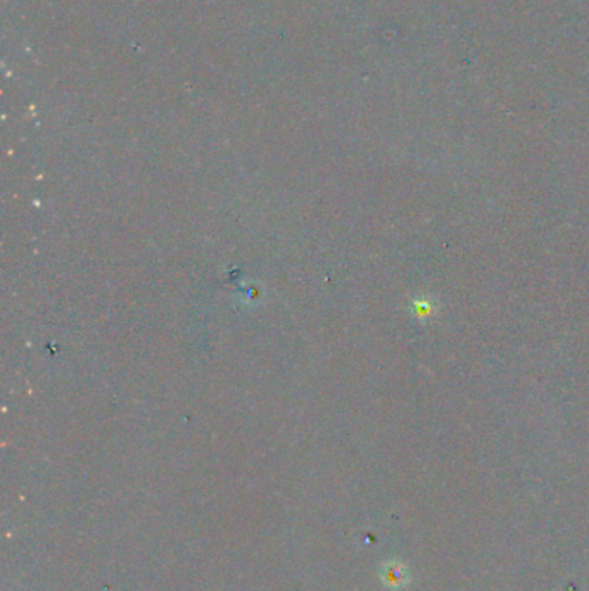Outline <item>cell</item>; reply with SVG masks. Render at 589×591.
<instances>
[{
    "instance_id": "1",
    "label": "cell",
    "mask_w": 589,
    "mask_h": 591,
    "mask_svg": "<svg viewBox=\"0 0 589 591\" xmlns=\"http://www.w3.org/2000/svg\"><path fill=\"white\" fill-rule=\"evenodd\" d=\"M432 310H434V306H432L431 301H425V299H418L417 303H415V311H417L418 315H420V318L425 317H431Z\"/></svg>"
}]
</instances>
